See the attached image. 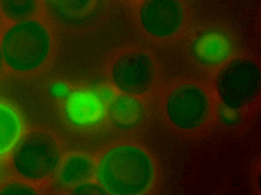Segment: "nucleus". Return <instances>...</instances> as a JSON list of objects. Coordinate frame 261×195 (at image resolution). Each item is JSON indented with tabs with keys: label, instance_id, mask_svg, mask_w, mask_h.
Listing matches in <instances>:
<instances>
[{
	"label": "nucleus",
	"instance_id": "nucleus-1",
	"mask_svg": "<svg viewBox=\"0 0 261 195\" xmlns=\"http://www.w3.org/2000/svg\"><path fill=\"white\" fill-rule=\"evenodd\" d=\"M97 181L111 194H141L153 181V164L139 147L117 146L100 159Z\"/></svg>",
	"mask_w": 261,
	"mask_h": 195
},
{
	"label": "nucleus",
	"instance_id": "nucleus-2",
	"mask_svg": "<svg viewBox=\"0 0 261 195\" xmlns=\"http://www.w3.org/2000/svg\"><path fill=\"white\" fill-rule=\"evenodd\" d=\"M0 49L10 68L30 72L41 67L48 57V32L38 21H20L6 32Z\"/></svg>",
	"mask_w": 261,
	"mask_h": 195
},
{
	"label": "nucleus",
	"instance_id": "nucleus-3",
	"mask_svg": "<svg viewBox=\"0 0 261 195\" xmlns=\"http://www.w3.org/2000/svg\"><path fill=\"white\" fill-rule=\"evenodd\" d=\"M261 76L256 61L240 57L228 62L216 79L221 103L229 109H241L256 100L260 92Z\"/></svg>",
	"mask_w": 261,
	"mask_h": 195
},
{
	"label": "nucleus",
	"instance_id": "nucleus-4",
	"mask_svg": "<svg viewBox=\"0 0 261 195\" xmlns=\"http://www.w3.org/2000/svg\"><path fill=\"white\" fill-rule=\"evenodd\" d=\"M60 162L58 145L52 136L43 132L30 134L15 153L14 169L23 178L38 181L48 177Z\"/></svg>",
	"mask_w": 261,
	"mask_h": 195
},
{
	"label": "nucleus",
	"instance_id": "nucleus-5",
	"mask_svg": "<svg viewBox=\"0 0 261 195\" xmlns=\"http://www.w3.org/2000/svg\"><path fill=\"white\" fill-rule=\"evenodd\" d=\"M165 106L171 122L182 130L200 127L210 113V103L205 93L192 84L176 88L168 96Z\"/></svg>",
	"mask_w": 261,
	"mask_h": 195
},
{
	"label": "nucleus",
	"instance_id": "nucleus-6",
	"mask_svg": "<svg viewBox=\"0 0 261 195\" xmlns=\"http://www.w3.org/2000/svg\"><path fill=\"white\" fill-rule=\"evenodd\" d=\"M115 85L127 94L147 92L155 80V64L144 52H134L120 57L111 69Z\"/></svg>",
	"mask_w": 261,
	"mask_h": 195
},
{
	"label": "nucleus",
	"instance_id": "nucleus-7",
	"mask_svg": "<svg viewBox=\"0 0 261 195\" xmlns=\"http://www.w3.org/2000/svg\"><path fill=\"white\" fill-rule=\"evenodd\" d=\"M184 11L179 0H145L140 8V23L155 38H168L180 28Z\"/></svg>",
	"mask_w": 261,
	"mask_h": 195
},
{
	"label": "nucleus",
	"instance_id": "nucleus-8",
	"mask_svg": "<svg viewBox=\"0 0 261 195\" xmlns=\"http://www.w3.org/2000/svg\"><path fill=\"white\" fill-rule=\"evenodd\" d=\"M234 39L221 28H208L192 40L191 53L196 62L205 68L219 67L233 55Z\"/></svg>",
	"mask_w": 261,
	"mask_h": 195
},
{
	"label": "nucleus",
	"instance_id": "nucleus-9",
	"mask_svg": "<svg viewBox=\"0 0 261 195\" xmlns=\"http://www.w3.org/2000/svg\"><path fill=\"white\" fill-rule=\"evenodd\" d=\"M104 104L96 93L76 90L67 96L63 106V116L68 126L76 130H92L104 118Z\"/></svg>",
	"mask_w": 261,
	"mask_h": 195
},
{
	"label": "nucleus",
	"instance_id": "nucleus-10",
	"mask_svg": "<svg viewBox=\"0 0 261 195\" xmlns=\"http://www.w3.org/2000/svg\"><path fill=\"white\" fill-rule=\"evenodd\" d=\"M49 12L60 23L71 27H86L101 14V0H47Z\"/></svg>",
	"mask_w": 261,
	"mask_h": 195
},
{
	"label": "nucleus",
	"instance_id": "nucleus-11",
	"mask_svg": "<svg viewBox=\"0 0 261 195\" xmlns=\"http://www.w3.org/2000/svg\"><path fill=\"white\" fill-rule=\"evenodd\" d=\"M144 110L138 100L129 96H117L108 106V116L121 129H132L143 118Z\"/></svg>",
	"mask_w": 261,
	"mask_h": 195
},
{
	"label": "nucleus",
	"instance_id": "nucleus-12",
	"mask_svg": "<svg viewBox=\"0 0 261 195\" xmlns=\"http://www.w3.org/2000/svg\"><path fill=\"white\" fill-rule=\"evenodd\" d=\"M21 132V121L16 110L0 103V155L7 153Z\"/></svg>",
	"mask_w": 261,
	"mask_h": 195
},
{
	"label": "nucleus",
	"instance_id": "nucleus-13",
	"mask_svg": "<svg viewBox=\"0 0 261 195\" xmlns=\"http://www.w3.org/2000/svg\"><path fill=\"white\" fill-rule=\"evenodd\" d=\"M92 164L87 157L82 155H73L69 157L63 164L62 169L59 171V182L63 186H76L86 181L91 175Z\"/></svg>",
	"mask_w": 261,
	"mask_h": 195
},
{
	"label": "nucleus",
	"instance_id": "nucleus-14",
	"mask_svg": "<svg viewBox=\"0 0 261 195\" xmlns=\"http://www.w3.org/2000/svg\"><path fill=\"white\" fill-rule=\"evenodd\" d=\"M3 14L15 21H24L36 12V0H0Z\"/></svg>",
	"mask_w": 261,
	"mask_h": 195
},
{
	"label": "nucleus",
	"instance_id": "nucleus-15",
	"mask_svg": "<svg viewBox=\"0 0 261 195\" xmlns=\"http://www.w3.org/2000/svg\"><path fill=\"white\" fill-rule=\"evenodd\" d=\"M38 192L35 191L34 188L30 187L23 183H17V182H12V183H7L3 187L0 188V195H36Z\"/></svg>",
	"mask_w": 261,
	"mask_h": 195
},
{
	"label": "nucleus",
	"instance_id": "nucleus-16",
	"mask_svg": "<svg viewBox=\"0 0 261 195\" xmlns=\"http://www.w3.org/2000/svg\"><path fill=\"white\" fill-rule=\"evenodd\" d=\"M107 190L103 187V186L100 185H95V183H90V182H87V183H79V185H76V187L72 190V194L76 195H106Z\"/></svg>",
	"mask_w": 261,
	"mask_h": 195
},
{
	"label": "nucleus",
	"instance_id": "nucleus-17",
	"mask_svg": "<svg viewBox=\"0 0 261 195\" xmlns=\"http://www.w3.org/2000/svg\"><path fill=\"white\" fill-rule=\"evenodd\" d=\"M49 92H51L54 99H64V97H67L69 94V88L68 85H65L64 82L56 81L49 84Z\"/></svg>",
	"mask_w": 261,
	"mask_h": 195
},
{
	"label": "nucleus",
	"instance_id": "nucleus-18",
	"mask_svg": "<svg viewBox=\"0 0 261 195\" xmlns=\"http://www.w3.org/2000/svg\"><path fill=\"white\" fill-rule=\"evenodd\" d=\"M3 55H2V49H0V71H2V67H3Z\"/></svg>",
	"mask_w": 261,
	"mask_h": 195
}]
</instances>
